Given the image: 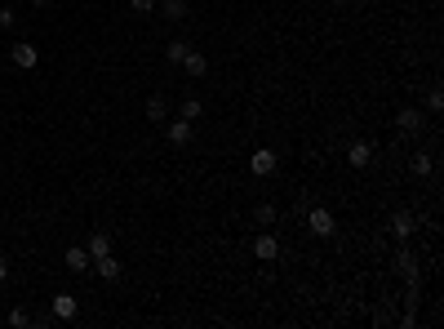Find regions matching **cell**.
<instances>
[{
  "mask_svg": "<svg viewBox=\"0 0 444 329\" xmlns=\"http://www.w3.org/2000/svg\"><path fill=\"white\" fill-rule=\"evenodd\" d=\"M307 227H311V236L329 240V236L338 231V223H334V214H329L325 205H311V209H307Z\"/></svg>",
  "mask_w": 444,
  "mask_h": 329,
  "instance_id": "cell-1",
  "label": "cell"
},
{
  "mask_svg": "<svg viewBox=\"0 0 444 329\" xmlns=\"http://www.w3.org/2000/svg\"><path fill=\"white\" fill-rule=\"evenodd\" d=\"M386 231H391L395 240H409L413 231H418V218H413L409 209H395V214H391V223H386Z\"/></svg>",
  "mask_w": 444,
  "mask_h": 329,
  "instance_id": "cell-2",
  "label": "cell"
},
{
  "mask_svg": "<svg viewBox=\"0 0 444 329\" xmlns=\"http://www.w3.org/2000/svg\"><path fill=\"white\" fill-rule=\"evenodd\" d=\"M395 271L404 276V285H418V258H413V249H409V245L395 249Z\"/></svg>",
  "mask_w": 444,
  "mask_h": 329,
  "instance_id": "cell-3",
  "label": "cell"
},
{
  "mask_svg": "<svg viewBox=\"0 0 444 329\" xmlns=\"http://www.w3.org/2000/svg\"><path fill=\"white\" fill-rule=\"evenodd\" d=\"M253 258H258V262H276L280 258V240L271 236V231H262V236L253 240Z\"/></svg>",
  "mask_w": 444,
  "mask_h": 329,
  "instance_id": "cell-4",
  "label": "cell"
},
{
  "mask_svg": "<svg viewBox=\"0 0 444 329\" xmlns=\"http://www.w3.org/2000/svg\"><path fill=\"white\" fill-rule=\"evenodd\" d=\"M49 312L58 316V321H75V316H80V303H75V294H54Z\"/></svg>",
  "mask_w": 444,
  "mask_h": 329,
  "instance_id": "cell-5",
  "label": "cell"
},
{
  "mask_svg": "<svg viewBox=\"0 0 444 329\" xmlns=\"http://www.w3.org/2000/svg\"><path fill=\"white\" fill-rule=\"evenodd\" d=\"M249 169L258 178H267V174H276V152H271V147H258V152L249 156Z\"/></svg>",
  "mask_w": 444,
  "mask_h": 329,
  "instance_id": "cell-6",
  "label": "cell"
},
{
  "mask_svg": "<svg viewBox=\"0 0 444 329\" xmlns=\"http://www.w3.org/2000/svg\"><path fill=\"white\" fill-rule=\"evenodd\" d=\"M191 134H196L191 120H183V116L169 120V147H187V143H191Z\"/></svg>",
  "mask_w": 444,
  "mask_h": 329,
  "instance_id": "cell-7",
  "label": "cell"
},
{
  "mask_svg": "<svg viewBox=\"0 0 444 329\" xmlns=\"http://www.w3.org/2000/svg\"><path fill=\"white\" fill-rule=\"evenodd\" d=\"M347 165H351V169H369L373 165V147L369 143H351V147H347Z\"/></svg>",
  "mask_w": 444,
  "mask_h": 329,
  "instance_id": "cell-8",
  "label": "cell"
},
{
  "mask_svg": "<svg viewBox=\"0 0 444 329\" xmlns=\"http://www.w3.org/2000/svg\"><path fill=\"white\" fill-rule=\"evenodd\" d=\"M9 58H14V67H23V71H32L36 63H40V54H36V45H14V54H9Z\"/></svg>",
  "mask_w": 444,
  "mask_h": 329,
  "instance_id": "cell-9",
  "label": "cell"
},
{
  "mask_svg": "<svg viewBox=\"0 0 444 329\" xmlns=\"http://www.w3.org/2000/svg\"><path fill=\"white\" fill-rule=\"evenodd\" d=\"M62 262H67V271H89L93 267V258H89V249H84V245H71L67 253H62Z\"/></svg>",
  "mask_w": 444,
  "mask_h": 329,
  "instance_id": "cell-10",
  "label": "cell"
},
{
  "mask_svg": "<svg viewBox=\"0 0 444 329\" xmlns=\"http://www.w3.org/2000/svg\"><path fill=\"white\" fill-rule=\"evenodd\" d=\"M183 71H187V76H196V80H200L205 71H209V58H205L200 49H187V58H183Z\"/></svg>",
  "mask_w": 444,
  "mask_h": 329,
  "instance_id": "cell-11",
  "label": "cell"
},
{
  "mask_svg": "<svg viewBox=\"0 0 444 329\" xmlns=\"http://www.w3.org/2000/svg\"><path fill=\"white\" fill-rule=\"evenodd\" d=\"M93 267H98L102 280H120V258H116V253H102V258H93Z\"/></svg>",
  "mask_w": 444,
  "mask_h": 329,
  "instance_id": "cell-12",
  "label": "cell"
},
{
  "mask_svg": "<svg viewBox=\"0 0 444 329\" xmlns=\"http://www.w3.org/2000/svg\"><path fill=\"white\" fill-rule=\"evenodd\" d=\"M395 125H400L404 134H418V129H422V111L418 107H404L400 116H395Z\"/></svg>",
  "mask_w": 444,
  "mask_h": 329,
  "instance_id": "cell-13",
  "label": "cell"
},
{
  "mask_svg": "<svg viewBox=\"0 0 444 329\" xmlns=\"http://www.w3.org/2000/svg\"><path fill=\"white\" fill-rule=\"evenodd\" d=\"M409 169H413V178H431V174H436V161H431L427 152H418V156L409 161Z\"/></svg>",
  "mask_w": 444,
  "mask_h": 329,
  "instance_id": "cell-14",
  "label": "cell"
},
{
  "mask_svg": "<svg viewBox=\"0 0 444 329\" xmlns=\"http://www.w3.org/2000/svg\"><path fill=\"white\" fill-rule=\"evenodd\" d=\"M84 249H89V258H102V253H111V236H107V231H93Z\"/></svg>",
  "mask_w": 444,
  "mask_h": 329,
  "instance_id": "cell-15",
  "label": "cell"
},
{
  "mask_svg": "<svg viewBox=\"0 0 444 329\" xmlns=\"http://www.w3.org/2000/svg\"><path fill=\"white\" fill-rule=\"evenodd\" d=\"M178 116H183V120H191V125H196V120L205 116V102H200V98H187V102H183V111H178Z\"/></svg>",
  "mask_w": 444,
  "mask_h": 329,
  "instance_id": "cell-16",
  "label": "cell"
},
{
  "mask_svg": "<svg viewBox=\"0 0 444 329\" xmlns=\"http://www.w3.org/2000/svg\"><path fill=\"white\" fill-rule=\"evenodd\" d=\"M187 49H191V45H187V41H169V49H165V58H169V63H178V67H183V58H187Z\"/></svg>",
  "mask_w": 444,
  "mask_h": 329,
  "instance_id": "cell-17",
  "label": "cell"
},
{
  "mask_svg": "<svg viewBox=\"0 0 444 329\" xmlns=\"http://www.w3.org/2000/svg\"><path fill=\"white\" fill-rule=\"evenodd\" d=\"M165 116H169L165 98H147V120H165Z\"/></svg>",
  "mask_w": 444,
  "mask_h": 329,
  "instance_id": "cell-18",
  "label": "cell"
},
{
  "mask_svg": "<svg viewBox=\"0 0 444 329\" xmlns=\"http://www.w3.org/2000/svg\"><path fill=\"white\" fill-rule=\"evenodd\" d=\"M9 325H14V329L32 325V312H27V307H14V312H9Z\"/></svg>",
  "mask_w": 444,
  "mask_h": 329,
  "instance_id": "cell-19",
  "label": "cell"
},
{
  "mask_svg": "<svg viewBox=\"0 0 444 329\" xmlns=\"http://www.w3.org/2000/svg\"><path fill=\"white\" fill-rule=\"evenodd\" d=\"M165 14L174 18V23H178V18H187V0H165Z\"/></svg>",
  "mask_w": 444,
  "mask_h": 329,
  "instance_id": "cell-20",
  "label": "cell"
},
{
  "mask_svg": "<svg viewBox=\"0 0 444 329\" xmlns=\"http://www.w3.org/2000/svg\"><path fill=\"white\" fill-rule=\"evenodd\" d=\"M253 218H258L262 227H271V223H276V205H258V214H253Z\"/></svg>",
  "mask_w": 444,
  "mask_h": 329,
  "instance_id": "cell-21",
  "label": "cell"
},
{
  "mask_svg": "<svg viewBox=\"0 0 444 329\" xmlns=\"http://www.w3.org/2000/svg\"><path fill=\"white\" fill-rule=\"evenodd\" d=\"M440 107H444V93L431 89V93H427V111H440Z\"/></svg>",
  "mask_w": 444,
  "mask_h": 329,
  "instance_id": "cell-22",
  "label": "cell"
},
{
  "mask_svg": "<svg viewBox=\"0 0 444 329\" xmlns=\"http://www.w3.org/2000/svg\"><path fill=\"white\" fill-rule=\"evenodd\" d=\"M129 9H134V14H151V9H156V0H129Z\"/></svg>",
  "mask_w": 444,
  "mask_h": 329,
  "instance_id": "cell-23",
  "label": "cell"
},
{
  "mask_svg": "<svg viewBox=\"0 0 444 329\" xmlns=\"http://www.w3.org/2000/svg\"><path fill=\"white\" fill-rule=\"evenodd\" d=\"M0 27H18V14H14V9H0Z\"/></svg>",
  "mask_w": 444,
  "mask_h": 329,
  "instance_id": "cell-24",
  "label": "cell"
},
{
  "mask_svg": "<svg viewBox=\"0 0 444 329\" xmlns=\"http://www.w3.org/2000/svg\"><path fill=\"white\" fill-rule=\"evenodd\" d=\"M5 280H9V262L0 258V285H5Z\"/></svg>",
  "mask_w": 444,
  "mask_h": 329,
  "instance_id": "cell-25",
  "label": "cell"
},
{
  "mask_svg": "<svg viewBox=\"0 0 444 329\" xmlns=\"http://www.w3.org/2000/svg\"><path fill=\"white\" fill-rule=\"evenodd\" d=\"M32 5H49V0H32Z\"/></svg>",
  "mask_w": 444,
  "mask_h": 329,
  "instance_id": "cell-26",
  "label": "cell"
},
{
  "mask_svg": "<svg viewBox=\"0 0 444 329\" xmlns=\"http://www.w3.org/2000/svg\"><path fill=\"white\" fill-rule=\"evenodd\" d=\"M329 5H342V0H329Z\"/></svg>",
  "mask_w": 444,
  "mask_h": 329,
  "instance_id": "cell-27",
  "label": "cell"
}]
</instances>
